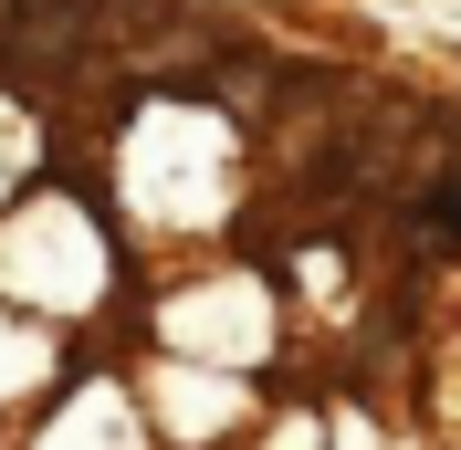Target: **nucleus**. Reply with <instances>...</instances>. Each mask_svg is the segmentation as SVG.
Here are the masks:
<instances>
[{
	"label": "nucleus",
	"instance_id": "nucleus-1",
	"mask_svg": "<svg viewBox=\"0 0 461 450\" xmlns=\"http://www.w3.org/2000/svg\"><path fill=\"white\" fill-rule=\"evenodd\" d=\"M430 230H461V168H451V178L430 189Z\"/></svg>",
	"mask_w": 461,
	"mask_h": 450
},
{
	"label": "nucleus",
	"instance_id": "nucleus-2",
	"mask_svg": "<svg viewBox=\"0 0 461 450\" xmlns=\"http://www.w3.org/2000/svg\"><path fill=\"white\" fill-rule=\"evenodd\" d=\"M11 11H22V0H0V32H11Z\"/></svg>",
	"mask_w": 461,
	"mask_h": 450
}]
</instances>
